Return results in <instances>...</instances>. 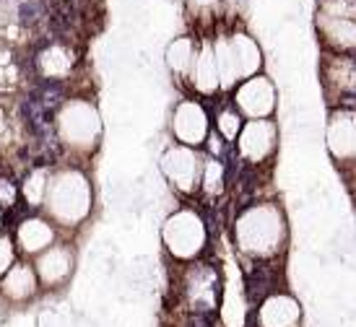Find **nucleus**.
<instances>
[{"mask_svg": "<svg viewBox=\"0 0 356 327\" xmlns=\"http://www.w3.org/2000/svg\"><path fill=\"white\" fill-rule=\"evenodd\" d=\"M42 208L58 226H79L89 213V185L79 169H58L47 185V198Z\"/></svg>", "mask_w": 356, "mask_h": 327, "instance_id": "1", "label": "nucleus"}, {"mask_svg": "<svg viewBox=\"0 0 356 327\" xmlns=\"http://www.w3.org/2000/svg\"><path fill=\"white\" fill-rule=\"evenodd\" d=\"M40 294V278L29 260L19 258L8 268V273L0 278V304L6 307H26Z\"/></svg>", "mask_w": 356, "mask_h": 327, "instance_id": "2", "label": "nucleus"}, {"mask_svg": "<svg viewBox=\"0 0 356 327\" xmlns=\"http://www.w3.org/2000/svg\"><path fill=\"white\" fill-rule=\"evenodd\" d=\"M10 234H13V244H16L19 258H37L40 252L52 247L55 239H58L55 224H52L50 218L37 216V213H24L13 224Z\"/></svg>", "mask_w": 356, "mask_h": 327, "instance_id": "3", "label": "nucleus"}, {"mask_svg": "<svg viewBox=\"0 0 356 327\" xmlns=\"http://www.w3.org/2000/svg\"><path fill=\"white\" fill-rule=\"evenodd\" d=\"M34 270L40 278L42 291H58L70 280L73 276V265H76V255L73 247L65 242H55L52 247H47L44 252H40L34 258Z\"/></svg>", "mask_w": 356, "mask_h": 327, "instance_id": "4", "label": "nucleus"}, {"mask_svg": "<svg viewBox=\"0 0 356 327\" xmlns=\"http://www.w3.org/2000/svg\"><path fill=\"white\" fill-rule=\"evenodd\" d=\"M299 319H302V309L294 299L284 294V291H276L266 296L257 307L250 309L248 315V325L250 327H299Z\"/></svg>", "mask_w": 356, "mask_h": 327, "instance_id": "5", "label": "nucleus"}, {"mask_svg": "<svg viewBox=\"0 0 356 327\" xmlns=\"http://www.w3.org/2000/svg\"><path fill=\"white\" fill-rule=\"evenodd\" d=\"M281 286V268L268 262V260H257L255 265H248L245 270V294L252 307H257L260 301L270 294H276Z\"/></svg>", "mask_w": 356, "mask_h": 327, "instance_id": "6", "label": "nucleus"}, {"mask_svg": "<svg viewBox=\"0 0 356 327\" xmlns=\"http://www.w3.org/2000/svg\"><path fill=\"white\" fill-rule=\"evenodd\" d=\"M19 206H21L19 179L13 177V174H8V171H0V208L6 210V213H13Z\"/></svg>", "mask_w": 356, "mask_h": 327, "instance_id": "7", "label": "nucleus"}, {"mask_svg": "<svg viewBox=\"0 0 356 327\" xmlns=\"http://www.w3.org/2000/svg\"><path fill=\"white\" fill-rule=\"evenodd\" d=\"M19 260L16 244H13V234L8 228H0V278L8 273V268Z\"/></svg>", "mask_w": 356, "mask_h": 327, "instance_id": "8", "label": "nucleus"}, {"mask_svg": "<svg viewBox=\"0 0 356 327\" xmlns=\"http://www.w3.org/2000/svg\"><path fill=\"white\" fill-rule=\"evenodd\" d=\"M6 221H8V213L0 208V228H8V226H6Z\"/></svg>", "mask_w": 356, "mask_h": 327, "instance_id": "9", "label": "nucleus"}]
</instances>
